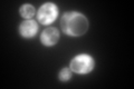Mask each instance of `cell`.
<instances>
[{"label": "cell", "mask_w": 134, "mask_h": 89, "mask_svg": "<svg viewBox=\"0 0 134 89\" xmlns=\"http://www.w3.org/2000/svg\"><path fill=\"white\" fill-rule=\"evenodd\" d=\"M62 30L70 37H81L88 30V20L76 11L65 12L60 19Z\"/></svg>", "instance_id": "6da1fadb"}, {"label": "cell", "mask_w": 134, "mask_h": 89, "mask_svg": "<svg viewBox=\"0 0 134 89\" xmlns=\"http://www.w3.org/2000/svg\"><path fill=\"white\" fill-rule=\"evenodd\" d=\"M94 59L90 55H78L70 62V70L79 75H85L92 71L94 68Z\"/></svg>", "instance_id": "7a4b0ae2"}, {"label": "cell", "mask_w": 134, "mask_h": 89, "mask_svg": "<svg viewBox=\"0 0 134 89\" xmlns=\"http://www.w3.org/2000/svg\"><path fill=\"white\" fill-rule=\"evenodd\" d=\"M58 9L55 3L46 2L40 7V9L37 12V17L41 25H49L54 22L57 18Z\"/></svg>", "instance_id": "3957f363"}, {"label": "cell", "mask_w": 134, "mask_h": 89, "mask_svg": "<svg viewBox=\"0 0 134 89\" xmlns=\"http://www.w3.org/2000/svg\"><path fill=\"white\" fill-rule=\"evenodd\" d=\"M58 40H59V32L56 28H47L43 31L40 36V41L41 44L46 47H52L55 46Z\"/></svg>", "instance_id": "277c9868"}, {"label": "cell", "mask_w": 134, "mask_h": 89, "mask_svg": "<svg viewBox=\"0 0 134 89\" xmlns=\"http://www.w3.org/2000/svg\"><path fill=\"white\" fill-rule=\"evenodd\" d=\"M37 31H38V26L35 20L28 19L20 23L19 32L24 38H32L37 33Z\"/></svg>", "instance_id": "5b68a950"}, {"label": "cell", "mask_w": 134, "mask_h": 89, "mask_svg": "<svg viewBox=\"0 0 134 89\" xmlns=\"http://www.w3.org/2000/svg\"><path fill=\"white\" fill-rule=\"evenodd\" d=\"M20 15H21L24 18H26L27 20L32 18V16L35 15V8L34 6L29 5V3H26V5H24L20 7Z\"/></svg>", "instance_id": "8992f818"}, {"label": "cell", "mask_w": 134, "mask_h": 89, "mask_svg": "<svg viewBox=\"0 0 134 89\" xmlns=\"http://www.w3.org/2000/svg\"><path fill=\"white\" fill-rule=\"evenodd\" d=\"M58 77H59V79L62 80V81H68V80L70 79V77H72V70L68 69V68L62 69Z\"/></svg>", "instance_id": "52a82bcc"}]
</instances>
